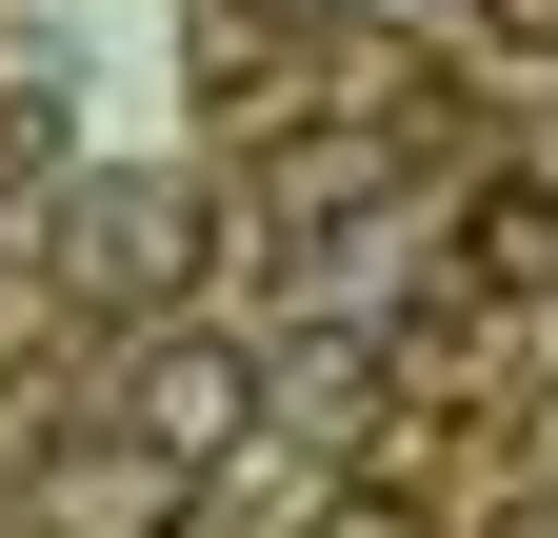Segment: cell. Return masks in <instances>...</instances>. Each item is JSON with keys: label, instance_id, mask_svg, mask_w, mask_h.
<instances>
[{"label": "cell", "instance_id": "obj_2", "mask_svg": "<svg viewBox=\"0 0 558 538\" xmlns=\"http://www.w3.org/2000/svg\"><path fill=\"white\" fill-rule=\"evenodd\" d=\"M60 280L81 299H180V199L160 180H81L60 199Z\"/></svg>", "mask_w": 558, "mask_h": 538}, {"label": "cell", "instance_id": "obj_5", "mask_svg": "<svg viewBox=\"0 0 558 538\" xmlns=\"http://www.w3.org/2000/svg\"><path fill=\"white\" fill-rule=\"evenodd\" d=\"M319 538H418V499H339V518H319Z\"/></svg>", "mask_w": 558, "mask_h": 538}, {"label": "cell", "instance_id": "obj_1", "mask_svg": "<svg viewBox=\"0 0 558 538\" xmlns=\"http://www.w3.org/2000/svg\"><path fill=\"white\" fill-rule=\"evenodd\" d=\"M240 419H259V359H240V340H160V359H140V399H120V439L160 458V479H199Z\"/></svg>", "mask_w": 558, "mask_h": 538}, {"label": "cell", "instance_id": "obj_4", "mask_svg": "<svg viewBox=\"0 0 558 538\" xmlns=\"http://www.w3.org/2000/svg\"><path fill=\"white\" fill-rule=\"evenodd\" d=\"M360 379H379L360 340H300V359H279V399H300V419H360Z\"/></svg>", "mask_w": 558, "mask_h": 538}, {"label": "cell", "instance_id": "obj_3", "mask_svg": "<svg viewBox=\"0 0 558 538\" xmlns=\"http://www.w3.org/2000/svg\"><path fill=\"white\" fill-rule=\"evenodd\" d=\"M459 259H478L499 299H538V280H558V180H478V220H459Z\"/></svg>", "mask_w": 558, "mask_h": 538}, {"label": "cell", "instance_id": "obj_6", "mask_svg": "<svg viewBox=\"0 0 558 538\" xmlns=\"http://www.w3.org/2000/svg\"><path fill=\"white\" fill-rule=\"evenodd\" d=\"M478 21H499V40H519V60H538V40H558V0H478Z\"/></svg>", "mask_w": 558, "mask_h": 538}, {"label": "cell", "instance_id": "obj_7", "mask_svg": "<svg viewBox=\"0 0 558 538\" xmlns=\"http://www.w3.org/2000/svg\"><path fill=\"white\" fill-rule=\"evenodd\" d=\"M499 538H558V499H519V518H499Z\"/></svg>", "mask_w": 558, "mask_h": 538}]
</instances>
